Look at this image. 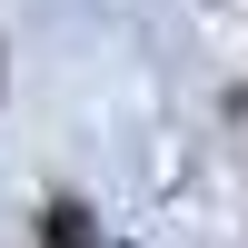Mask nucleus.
Instances as JSON below:
<instances>
[{
  "mask_svg": "<svg viewBox=\"0 0 248 248\" xmlns=\"http://www.w3.org/2000/svg\"><path fill=\"white\" fill-rule=\"evenodd\" d=\"M40 229H50V248H90V218H79V209H50Z\"/></svg>",
  "mask_w": 248,
  "mask_h": 248,
  "instance_id": "f257e3e1",
  "label": "nucleus"
}]
</instances>
